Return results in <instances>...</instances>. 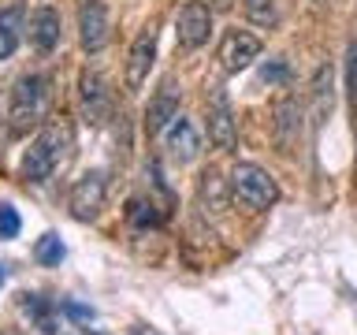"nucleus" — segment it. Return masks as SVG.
<instances>
[{
	"instance_id": "b1692460",
	"label": "nucleus",
	"mask_w": 357,
	"mask_h": 335,
	"mask_svg": "<svg viewBox=\"0 0 357 335\" xmlns=\"http://www.w3.org/2000/svg\"><path fill=\"white\" fill-rule=\"evenodd\" d=\"M0 283H4V268H0Z\"/></svg>"
},
{
	"instance_id": "39448f33",
	"label": "nucleus",
	"mask_w": 357,
	"mask_h": 335,
	"mask_svg": "<svg viewBox=\"0 0 357 335\" xmlns=\"http://www.w3.org/2000/svg\"><path fill=\"white\" fill-rule=\"evenodd\" d=\"M208 34H212V8L205 4V0H190V4H183L178 22H175L178 49H186V52L201 49V45L208 41Z\"/></svg>"
},
{
	"instance_id": "4be33fe9",
	"label": "nucleus",
	"mask_w": 357,
	"mask_h": 335,
	"mask_svg": "<svg viewBox=\"0 0 357 335\" xmlns=\"http://www.w3.org/2000/svg\"><path fill=\"white\" fill-rule=\"evenodd\" d=\"M63 313H67V317H71V320H93V309H89V306H78V302H63V306H60Z\"/></svg>"
},
{
	"instance_id": "9d476101",
	"label": "nucleus",
	"mask_w": 357,
	"mask_h": 335,
	"mask_svg": "<svg viewBox=\"0 0 357 335\" xmlns=\"http://www.w3.org/2000/svg\"><path fill=\"white\" fill-rule=\"evenodd\" d=\"M153 60H156V27H145L127 56V89H142V82L149 78Z\"/></svg>"
},
{
	"instance_id": "9b49d317",
	"label": "nucleus",
	"mask_w": 357,
	"mask_h": 335,
	"mask_svg": "<svg viewBox=\"0 0 357 335\" xmlns=\"http://www.w3.org/2000/svg\"><path fill=\"white\" fill-rule=\"evenodd\" d=\"M178 116V89L172 82H164V89L149 100V108H145V134H160L167 123Z\"/></svg>"
},
{
	"instance_id": "6ab92c4d",
	"label": "nucleus",
	"mask_w": 357,
	"mask_h": 335,
	"mask_svg": "<svg viewBox=\"0 0 357 335\" xmlns=\"http://www.w3.org/2000/svg\"><path fill=\"white\" fill-rule=\"evenodd\" d=\"M15 45H19L15 27H11V19H8V15H0V60H8V56L15 52Z\"/></svg>"
},
{
	"instance_id": "f257e3e1",
	"label": "nucleus",
	"mask_w": 357,
	"mask_h": 335,
	"mask_svg": "<svg viewBox=\"0 0 357 335\" xmlns=\"http://www.w3.org/2000/svg\"><path fill=\"white\" fill-rule=\"evenodd\" d=\"M71 145V131L63 127V123H49L38 138L30 142V149L22 153V179L26 183H45V179L52 175V168L63 161V149Z\"/></svg>"
},
{
	"instance_id": "f03ea898",
	"label": "nucleus",
	"mask_w": 357,
	"mask_h": 335,
	"mask_svg": "<svg viewBox=\"0 0 357 335\" xmlns=\"http://www.w3.org/2000/svg\"><path fill=\"white\" fill-rule=\"evenodd\" d=\"M45 108H49V78L45 75H22L15 89H11V105H8V119L11 131H30L45 119Z\"/></svg>"
},
{
	"instance_id": "dca6fc26",
	"label": "nucleus",
	"mask_w": 357,
	"mask_h": 335,
	"mask_svg": "<svg viewBox=\"0 0 357 335\" xmlns=\"http://www.w3.org/2000/svg\"><path fill=\"white\" fill-rule=\"evenodd\" d=\"M242 11H245V19H250L253 27H264V30L279 22L275 0H242Z\"/></svg>"
},
{
	"instance_id": "5701e85b",
	"label": "nucleus",
	"mask_w": 357,
	"mask_h": 335,
	"mask_svg": "<svg viewBox=\"0 0 357 335\" xmlns=\"http://www.w3.org/2000/svg\"><path fill=\"white\" fill-rule=\"evenodd\" d=\"M208 8H212V11H223V8H231V0H212Z\"/></svg>"
},
{
	"instance_id": "a211bd4d",
	"label": "nucleus",
	"mask_w": 357,
	"mask_h": 335,
	"mask_svg": "<svg viewBox=\"0 0 357 335\" xmlns=\"http://www.w3.org/2000/svg\"><path fill=\"white\" fill-rule=\"evenodd\" d=\"M63 242L56 239V234H41L38 239V246H33V257H38V265H45V268H56L63 261Z\"/></svg>"
},
{
	"instance_id": "0eeeda50",
	"label": "nucleus",
	"mask_w": 357,
	"mask_h": 335,
	"mask_svg": "<svg viewBox=\"0 0 357 335\" xmlns=\"http://www.w3.org/2000/svg\"><path fill=\"white\" fill-rule=\"evenodd\" d=\"M257 56H261V41L253 38L250 30H227L220 41V64L223 71H242V67H250Z\"/></svg>"
},
{
	"instance_id": "1a4fd4ad",
	"label": "nucleus",
	"mask_w": 357,
	"mask_h": 335,
	"mask_svg": "<svg viewBox=\"0 0 357 335\" xmlns=\"http://www.w3.org/2000/svg\"><path fill=\"white\" fill-rule=\"evenodd\" d=\"M78 89H82V112H86V123L100 127L108 116H112V89L108 82L100 78L97 71H86L78 78Z\"/></svg>"
},
{
	"instance_id": "f3484780",
	"label": "nucleus",
	"mask_w": 357,
	"mask_h": 335,
	"mask_svg": "<svg viewBox=\"0 0 357 335\" xmlns=\"http://www.w3.org/2000/svg\"><path fill=\"white\" fill-rule=\"evenodd\" d=\"M312 116H317V123L331 112V67H320L317 71V82H312Z\"/></svg>"
},
{
	"instance_id": "20e7f679",
	"label": "nucleus",
	"mask_w": 357,
	"mask_h": 335,
	"mask_svg": "<svg viewBox=\"0 0 357 335\" xmlns=\"http://www.w3.org/2000/svg\"><path fill=\"white\" fill-rule=\"evenodd\" d=\"M105 194H108V179H105V172H97V168H93V172H86V175L71 186L67 209H71L75 220L89 223V220L100 216V209H105Z\"/></svg>"
},
{
	"instance_id": "6e6552de",
	"label": "nucleus",
	"mask_w": 357,
	"mask_h": 335,
	"mask_svg": "<svg viewBox=\"0 0 357 335\" xmlns=\"http://www.w3.org/2000/svg\"><path fill=\"white\" fill-rule=\"evenodd\" d=\"M78 30H82V49L86 52H100L108 45V11L100 0H82V8H78Z\"/></svg>"
},
{
	"instance_id": "f8f14e48",
	"label": "nucleus",
	"mask_w": 357,
	"mask_h": 335,
	"mask_svg": "<svg viewBox=\"0 0 357 335\" xmlns=\"http://www.w3.org/2000/svg\"><path fill=\"white\" fill-rule=\"evenodd\" d=\"M167 149H172V156H175L178 164L194 161V156L201 153V138H197L194 123L183 119V116H175L172 123H167Z\"/></svg>"
},
{
	"instance_id": "4468645a",
	"label": "nucleus",
	"mask_w": 357,
	"mask_h": 335,
	"mask_svg": "<svg viewBox=\"0 0 357 335\" xmlns=\"http://www.w3.org/2000/svg\"><path fill=\"white\" fill-rule=\"evenodd\" d=\"M298 131H301L298 100L283 97V100L275 105V142H279V149H283V153H290V149H294V142H298Z\"/></svg>"
},
{
	"instance_id": "412c9836",
	"label": "nucleus",
	"mask_w": 357,
	"mask_h": 335,
	"mask_svg": "<svg viewBox=\"0 0 357 335\" xmlns=\"http://www.w3.org/2000/svg\"><path fill=\"white\" fill-rule=\"evenodd\" d=\"M287 60H272V64H264V71H261V78L264 82H287Z\"/></svg>"
},
{
	"instance_id": "423d86ee",
	"label": "nucleus",
	"mask_w": 357,
	"mask_h": 335,
	"mask_svg": "<svg viewBox=\"0 0 357 335\" xmlns=\"http://www.w3.org/2000/svg\"><path fill=\"white\" fill-rule=\"evenodd\" d=\"M208 138L216 149L223 153H234V145H238V131H234V116H231V100L227 94L216 86L208 97Z\"/></svg>"
},
{
	"instance_id": "ddd939ff",
	"label": "nucleus",
	"mask_w": 357,
	"mask_h": 335,
	"mask_svg": "<svg viewBox=\"0 0 357 335\" xmlns=\"http://www.w3.org/2000/svg\"><path fill=\"white\" fill-rule=\"evenodd\" d=\"M30 41L38 45L41 52H52L60 45V11L56 8H33L30 11Z\"/></svg>"
},
{
	"instance_id": "aec40b11",
	"label": "nucleus",
	"mask_w": 357,
	"mask_h": 335,
	"mask_svg": "<svg viewBox=\"0 0 357 335\" xmlns=\"http://www.w3.org/2000/svg\"><path fill=\"white\" fill-rule=\"evenodd\" d=\"M19 228H22L19 212L11 209V205H0V239H15Z\"/></svg>"
},
{
	"instance_id": "7ed1b4c3",
	"label": "nucleus",
	"mask_w": 357,
	"mask_h": 335,
	"mask_svg": "<svg viewBox=\"0 0 357 335\" xmlns=\"http://www.w3.org/2000/svg\"><path fill=\"white\" fill-rule=\"evenodd\" d=\"M231 194L238 198L245 209H268V205L279 201V186H275V179L268 175L261 164H234Z\"/></svg>"
},
{
	"instance_id": "2eb2a0df",
	"label": "nucleus",
	"mask_w": 357,
	"mask_h": 335,
	"mask_svg": "<svg viewBox=\"0 0 357 335\" xmlns=\"http://www.w3.org/2000/svg\"><path fill=\"white\" fill-rule=\"evenodd\" d=\"M19 306H22V313H26V317L38 320V328H41L45 335H56V317H52V306H49V302H45L41 295H19Z\"/></svg>"
}]
</instances>
